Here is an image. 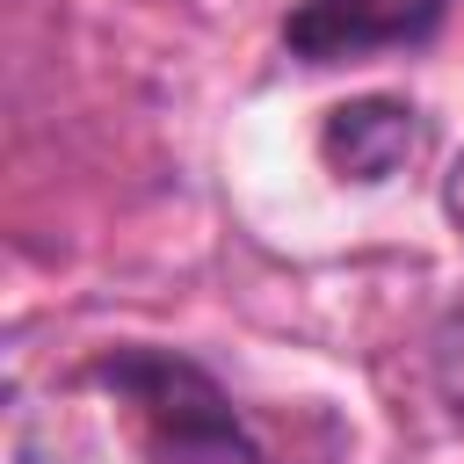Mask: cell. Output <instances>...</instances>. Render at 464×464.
Wrapping results in <instances>:
<instances>
[{"label":"cell","mask_w":464,"mask_h":464,"mask_svg":"<svg viewBox=\"0 0 464 464\" xmlns=\"http://www.w3.org/2000/svg\"><path fill=\"white\" fill-rule=\"evenodd\" d=\"M94 384L123 406L138 450L152 464H261V442L218 392V377L174 348H109L94 362Z\"/></svg>","instance_id":"6da1fadb"},{"label":"cell","mask_w":464,"mask_h":464,"mask_svg":"<svg viewBox=\"0 0 464 464\" xmlns=\"http://www.w3.org/2000/svg\"><path fill=\"white\" fill-rule=\"evenodd\" d=\"M450 0H297L283 44L304 65H348L370 51H413L442 29Z\"/></svg>","instance_id":"7a4b0ae2"},{"label":"cell","mask_w":464,"mask_h":464,"mask_svg":"<svg viewBox=\"0 0 464 464\" xmlns=\"http://www.w3.org/2000/svg\"><path fill=\"white\" fill-rule=\"evenodd\" d=\"M319 152H326V167L348 174V181H392V174L420 152V123H413L406 102L362 94V102H341V109L326 116Z\"/></svg>","instance_id":"3957f363"},{"label":"cell","mask_w":464,"mask_h":464,"mask_svg":"<svg viewBox=\"0 0 464 464\" xmlns=\"http://www.w3.org/2000/svg\"><path fill=\"white\" fill-rule=\"evenodd\" d=\"M442 210H450V225L464 232V160L450 167V181H442Z\"/></svg>","instance_id":"277c9868"}]
</instances>
